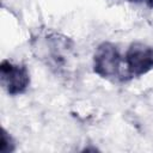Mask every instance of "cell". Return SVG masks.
Segmentation results:
<instances>
[{
	"instance_id": "cell-1",
	"label": "cell",
	"mask_w": 153,
	"mask_h": 153,
	"mask_svg": "<svg viewBox=\"0 0 153 153\" xmlns=\"http://www.w3.org/2000/svg\"><path fill=\"white\" fill-rule=\"evenodd\" d=\"M36 59L45 63L54 73L67 72L74 59V44L69 37L53 30H41L31 38Z\"/></svg>"
},
{
	"instance_id": "cell-2",
	"label": "cell",
	"mask_w": 153,
	"mask_h": 153,
	"mask_svg": "<svg viewBox=\"0 0 153 153\" xmlns=\"http://www.w3.org/2000/svg\"><path fill=\"white\" fill-rule=\"evenodd\" d=\"M93 71L100 78L124 81L131 79L118 48L110 42L100 43L93 54Z\"/></svg>"
},
{
	"instance_id": "cell-3",
	"label": "cell",
	"mask_w": 153,
	"mask_h": 153,
	"mask_svg": "<svg viewBox=\"0 0 153 153\" xmlns=\"http://www.w3.org/2000/svg\"><path fill=\"white\" fill-rule=\"evenodd\" d=\"M0 81L10 96L24 93L30 85V74L25 65H17L10 60L0 63Z\"/></svg>"
},
{
	"instance_id": "cell-4",
	"label": "cell",
	"mask_w": 153,
	"mask_h": 153,
	"mask_svg": "<svg viewBox=\"0 0 153 153\" xmlns=\"http://www.w3.org/2000/svg\"><path fill=\"white\" fill-rule=\"evenodd\" d=\"M126 68L130 75L141 76L153 69V48L142 42H134L124 55Z\"/></svg>"
},
{
	"instance_id": "cell-5",
	"label": "cell",
	"mask_w": 153,
	"mask_h": 153,
	"mask_svg": "<svg viewBox=\"0 0 153 153\" xmlns=\"http://www.w3.org/2000/svg\"><path fill=\"white\" fill-rule=\"evenodd\" d=\"M14 149V142L13 139L10 136V134L2 129V134H1V146H0V151L2 153H10Z\"/></svg>"
},
{
	"instance_id": "cell-6",
	"label": "cell",
	"mask_w": 153,
	"mask_h": 153,
	"mask_svg": "<svg viewBox=\"0 0 153 153\" xmlns=\"http://www.w3.org/2000/svg\"><path fill=\"white\" fill-rule=\"evenodd\" d=\"M145 1H146V4L148 5V7L153 8V0H145Z\"/></svg>"
},
{
	"instance_id": "cell-7",
	"label": "cell",
	"mask_w": 153,
	"mask_h": 153,
	"mask_svg": "<svg viewBox=\"0 0 153 153\" xmlns=\"http://www.w3.org/2000/svg\"><path fill=\"white\" fill-rule=\"evenodd\" d=\"M129 1H131V2H141L143 0H129Z\"/></svg>"
}]
</instances>
